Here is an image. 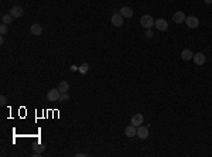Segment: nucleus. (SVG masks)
<instances>
[{"label":"nucleus","mask_w":212,"mask_h":157,"mask_svg":"<svg viewBox=\"0 0 212 157\" xmlns=\"http://www.w3.org/2000/svg\"><path fill=\"white\" fill-rule=\"evenodd\" d=\"M181 58H183L184 61H190V59L194 58V52L191 51V50H184V51L181 52Z\"/></svg>","instance_id":"nucleus-14"},{"label":"nucleus","mask_w":212,"mask_h":157,"mask_svg":"<svg viewBox=\"0 0 212 157\" xmlns=\"http://www.w3.org/2000/svg\"><path fill=\"white\" fill-rule=\"evenodd\" d=\"M79 67H77V65H71V71H77Z\"/></svg>","instance_id":"nucleus-23"},{"label":"nucleus","mask_w":212,"mask_h":157,"mask_svg":"<svg viewBox=\"0 0 212 157\" xmlns=\"http://www.w3.org/2000/svg\"><path fill=\"white\" fill-rule=\"evenodd\" d=\"M143 122H144V116H143L142 113L133 115V117H132V124H133V126L139 128L140 124H143Z\"/></svg>","instance_id":"nucleus-9"},{"label":"nucleus","mask_w":212,"mask_h":157,"mask_svg":"<svg viewBox=\"0 0 212 157\" xmlns=\"http://www.w3.org/2000/svg\"><path fill=\"white\" fill-rule=\"evenodd\" d=\"M185 24L190 29H197L198 26H199V20H198L195 16H188V17L185 18Z\"/></svg>","instance_id":"nucleus-4"},{"label":"nucleus","mask_w":212,"mask_h":157,"mask_svg":"<svg viewBox=\"0 0 212 157\" xmlns=\"http://www.w3.org/2000/svg\"><path fill=\"white\" fill-rule=\"evenodd\" d=\"M58 89H59L61 94H65V92L70 91V84H68L66 81H61V82L58 84Z\"/></svg>","instance_id":"nucleus-15"},{"label":"nucleus","mask_w":212,"mask_h":157,"mask_svg":"<svg viewBox=\"0 0 212 157\" xmlns=\"http://www.w3.org/2000/svg\"><path fill=\"white\" fill-rule=\"evenodd\" d=\"M13 18H14V17H13L11 14H4L3 17H2V21H3L4 24H7V26H9V24L13 21Z\"/></svg>","instance_id":"nucleus-16"},{"label":"nucleus","mask_w":212,"mask_h":157,"mask_svg":"<svg viewBox=\"0 0 212 157\" xmlns=\"http://www.w3.org/2000/svg\"><path fill=\"white\" fill-rule=\"evenodd\" d=\"M30 33L33 34V36H40V34H43V26H41L40 23H34L30 27Z\"/></svg>","instance_id":"nucleus-6"},{"label":"nucleus","mask_w":212,"mask_h":157,"mask_svg":"<svg viewBox=\"0 0 212 157\" xmlns=\"http://www.w3.org/2000/svg\"><path fill=\"white\" fill-rule=\"evenodd\" d=\"M0 33H2V34L7 33V24H4V23H3V24L0 26Z\"/></svg>","instance_id":"nucleus-20"},{"label":"nucleus","mask_w":212,"mask_h":157,"mask_svg":"<svg viewBox=\"0 0 212 157\" xmlns=\"http://www.w3.org/2000/svg\"><path fill=\"white\" fill-rule=\"evenodd\" d=\"M204 2H205L206 4H211V3H212V0H204Z\"/></svg>","instance_id":"nucleus-25"},{"label":"nucleus","mask_w":212,"mask_h":157,"mask_svg":"<svg viewBox=\"0 0 212 157\" xmlns=\"http://www.w3.org/2000/svg\"><path fill=\"white\" fill-rule=\"evenodd\" d=\"M45 150V147H44V144H37L36 147H34V151H36V153H43V151H44Z\"/></svg>","instance_id":"nucleus-18"},{"label":"nucleus","mask_w":212,"mask_h":157,"mask_svg":"<svg viewBox=\"0 0 212 157\" xmlns=\"http://www.w3.org/2000/svg\"><path fill=\"white\" fill-rule=\"evenodd\" d=\"M88 70H89V65L86 64V62H85V64H82V65H81L79 68H78V71H79V72L82 74V75H85V74L88 72Z\"/></svg>","instance_id":"nucleus-17"},{"label":"nucleus","mask_w":212,"mask_h":157,"mask_svg":"<svg viewBox=\"0 0 212 157\" xmlns=\"http://www.w3.org/2000/svg\"><path fill=\"white\" fill-rule=\"evenodd\" d=\"M154 26L158 31H167L168 30V23L165 21L164 18H157L156 21H154Z\"/></svg>","instance_id":"nucleus-3"},{"label":"nucleus","mask_w":212,"mask_h":157,"mask_svg":"<svg viewBox=\"0 0 212 157\" xmlns=\"http://www.w3.org/2000/svg\"><path fill=\"white\" fill-rule=\"evenodd\" d=\"M140 24L144 29H151L154 26V18L151 17L150 14H144L142 18H140Z\"/></svg>","instance_id":"nucleus-1"},{"label":"nucleus","mask_w":212,"mask_h":157,"mask_svg":"<svg viewBox=\"0 0 212 157\" xmlns=\"http://www.w3.org/2000/svg\"><path fill=\"white\" fill-rule=\"evenodd\" d=\"M123 16L120 14V13H115L113 16H112V24H113L115 27H122L123 26Z\"/></svg>","instance_id":"nucleus-5"},{"label":"nucleus","mask_w":212,"mask_h":157,"mask_svg":"<svg viewBox=\"0 0 212 157\" xmlns=\"http://www.w3.org/2000/svg\"><path fill=\"white\" fill-rule=\"evenodd\" d=\"M124 135L127 136V137H133V136L137 135V128L133 126V124H129V126H126V129H124Z\"/></svg>","instance_id":"nucleus-10"},{"label":"nucleus","mask_w":212,"mask_h":157,"mask_svg":"<svg viewBox=\"0 0 212 157\" xmlns=\"http://www.w3.org/2000/svg\"><path fill=\"white\" fill-rule=\"evenodd\" d=\"M59 98H61V92H59L58 88H52V89H50L47 94V99L50 101V102H57V101H59Z\"/></svg>","instance_id":"nucleus-2"},{"label":"nucleus","mask_w":212,"mask_h":157,"mask_svg":"<svg viewBox=\"0 0 212 157\" xmlns=\"http://www.w3.org/2000/svg\"><path fill=\"white\" fill-rule=\"evenodd\" d=\"M146 37H147V38H151V37H153V31H151L150 29H147V31H146Z\"/></svg>","instance_id":"nucleus-22"},{"label":"nucleus","mask_w":212,"mask_h":157,"mask_svg":"<svg viewBox=\"0 0 212 157\" xmlns=\"http://www.w3.org/2000/svg\"><path fill=\"white\" fill-rule=\"evenodd\" d=\"M68 99H70V94H68V92H65V94H61L59 102H65V101H68Z\"/></svg>","instance_id":"nucleus-19"},{"label":"nucleus","mask_w":212,"mask_h":157,"mask_svg":"<svg viewBox=\"0 0 212 157\" xmlns=\"http://www.w3.org/2000/svg\"><path fill=\"white\" fill-rule=\"evenodd\" d=\"M85 156H86V154H84V153H78L77 154V157H85Z\"/></svg>","instance_id":"nucleus-24"},{"label":"nucleus","mask_w":212,"mask_h":157,"mask_svg":"<svg viewBox=\"0 0 212 157\" xmlns=\"http://www.w3.org/2000/svg\"><path fill=\"white\" fill-rule=\"evenodd\" d=\"M6 102H7V98H6V96H2V98H0V105H2V106H4V105H6Z\"/></svg>","instance_id":"nucleus-21"},{"label":"nucleus","mask_w":212,"mask_h":157,"mask_svg":"<svg viewBox=\"0 0 212 157\" xmlns=\"http://www.w3.org/2000/svg\"><path fill=\"white\" fill-rule=\"evenodd\" d=\"M23 7H20V6H14V7H11V10H10V14L13 16L14 18H20L23 16Z\"/></svg>","instance_id":"nucleus-12"},{"label":"nucleus","mask_w":212,"mask_h":157,"mask_svg":"<svg viewBox=\"0 0 212 157\" xmlns=\"http://www.w3.org/2000/svg\"><path fill=\"white\" fill-rule=\"evenodd\" d=\"M194 62L197 64V65H204L205 61H206V57H205L202 52H198V54H194Z\"/></svg>","instance_id":"nucleus-11"},{"label":"nucleus","mask_w":212,"mask_h":157,"mask_svg":"<svg viewBox=\"0 0 212 157\" xmlns=\"http://www.w3.org/2000/svg\"><path fill=\"white\" fill-rule=\"evenodd\" d=\"M185 14H184V11H176L174 14H172V21L180 24V23H184L185 21Z\"/></svg>","instance_id":"nucleus-8"},{"label":"nucleus","mask_w":212,"mask_h":157,"mask_svg":"<svg viewBox=\"0 0 212 157\" xmlns=\"http://www.w3.org/2000/svg\"><path fill=\"white\" fill-rule=\"evenodd\" d=\"M120 14L124 18H130V17H133V10L130 7H127V6H124V7L120 9Z\"/></svg>","instance_id":"nucleus-13"},{"label":"nucleus","mask_w":212,"mask_h":157,"mask_svg":"<svg viewBox=\"0 0 212 157\" xmlns=\"http://www.w3.org/2000/svg\"><path fill=\"white\" fill-rule=\"evenodd\" d=\"M137 136H139L140 139L146 140L147 137H149V129H147L146 126H143V124H140L139 128H137Z\"/></svg>","instance_id":"nucleus-7"}]
</instances>
